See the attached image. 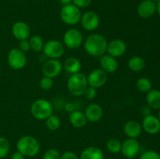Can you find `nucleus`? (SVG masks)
<instances>
[{
  "label": "nucleus",
  "instance_id": "f257e3e1",
  "mask_svg": "<svg viewBox=\"0 0 160 159\" xmlns=\"http://www.w3.org/2000/svg\"><path fill=\"white\" fill-rule=\"evenodd\" d=\"M108 41L104 36L99 34L89 35L84 41V50L94 57H101L107 51Z\"/></svg>",
  "mask_w": 160,
  "mask_h": 159
},
{
  "label": "nucleus",
  "instance_id": "f03ea898",
  "mask_svg": "<svg viewBox=\"0 0 160 159\" xmlns=\"http://www.w3.org/2000/svg\"><path fill=\"white\" fill-rule=\"evenodd\" d=\"M40 143L32 136H23L17 143V150L24 157H34L40 151Z\"/></svg>",
  "mask_w": 160,
  "mask_h": 159
},
{
  "label": "nucleus",
  "instance_id": "7ed1b4c3",
  "mask_svg": "<svg viewBox=\"0 0 160 159\" xmlns=\"http://www.w3.org/2000/svg\"><path fill=\"white\" fill-rule=\"evenodd\" d=\"M88 86L87 76L81 72L71 74L67 80V89L75 97L84 94Z\"/></svg>",
  "mask_w": 160,
  "mask_h": 159
},
{
  "label": "nucleus",
  "instance_id": "20e7f679",
  "mask_svg": "<svg viewBox=\"0 0 160 159\" xmlns=\"http://www.w3.org/2000/svg\"><path fill=\"white\" fill-rule=\"evenodd\" d=\"M31 112L36 119L45 120L52 115L53 106L48 100L38 99L31 104Z\"/></svg>",
  "mask_w": 160,
  "mask_h": 159
},
{
  "label": "nucleus",
  "instance_id": "39448f33",
  "mask_svg": "<svg viewBox=\"0 0 160 159\" xmlns=\"http://www.w3.org/2000/svg\"><path fill=\"white\" fill-rule=\"evenodd\" d=\"M81 16L82 14L79 8L74 6L73 3L63 6L60 11V18L62 21L70 26L79 23Z\"/></svg>",
  "mask_w": 160,
  "mask_h": 159
},
{
  "label": "nucleus",
  "instance_id": "423d86ee",
  "mask_svg": "<svg viewBox=\"0 0 160 159\" xmlns=\"http://www.w3.org/2000/svg\"><path fill=\"white\" fill-rule=\"evenodd\" d=\"M43 55L48 59H59L64 54L65 48L63 44L58 40H50L45 43Z\"/></svg>",
  "mask_w": 160,
  "mask_h": 159
},
{
  "label": "nucleus",
  "instance_id": "0eeeda50",
  "mask_svg": "<svg viewBox=\"0 0 160 159\" xmlns=\"http://www.w3.org/2000/svg\"><path fill=\"white\" fill-rule=\"evenodd\" d=\"M84 42L83 35L79 30L70 28L67 30L63 35V43L70 49H78Z\"/></svg>",
  "mask_w": 160,
  "mask_h": 159
},
{
  "label": "nucleus",
  "instance_id": "6e6552de",
  "mask_svg": "<svg viewBox=\"0 0 160 159\" xmlns=\"http://www.w3.org/2000/svg\"><path fill=\"white\" fill-rule=\"evenodd\" d=\"M8 64L12 69L16 70L24 68L27 64V56L25 52L19 48H12L8 53Z\"/></svg>",
  "mask_w": 160,
  "mask_h": 159
},
{
  "label": "nucleus",
  "instance_id": "1a4fd4ad",
  "mask_svg": "<svg viewBox=\"0 0 160 159\" xmlns=\"http://www.w3.org/2000/svg\"><path fill=\"white\" fill-rule=\"evenodd\" d=\"M62 68V62L59 59H48L44 62L42 70L44 76L53 79L60 74Z\"/></svg>",
  "mask_w": 160,
  "mask_h": 159
},
{
  "label": "nucleus",
  "instance_id": "9d476101",
  "mask_svg": "<svg viewBox=\"0 0 160 159\" xmlns=\"http://www.w3.org/2000/svg\"><path fill=\"white\" fill-rule=\"evenodd\" d=\"M80 22L84 30L88 31H93L99 26L100 20L96 12L93 11H88L81 16Z\"/></svg>",
  "mask_w": 160,
  "mask_h": 159
},
{
  "label": "nucleus",
  "instance_id": "9b49d317",
  "mask_svg": "<svg viewBox=\"0 0 160 159\" xmlns=\"http://www.w3.org/2000/svg\"><path fill=\"white\" fill-rule=\"evenodd\" d=\"M107 73L106 72L103 71L102 69H97L91 72L87 76L88 84L90 87L96 89L99 88L105 85L107 81Z\"/></svg>",
  "mask_w": 160,
  "mask_h": 159
},
{
  "label": "nucleus",
  "instance_id": "f8f14e48",
  "mask_svg": "<svg viewBox=\"0 0 160 159\" xmlns=\"http://www.w3.org/2000/svg\"><path fill=\"white\" fill-rule=\"evenodd\" d=\"M140 143L137 139L128 138L122 143L121 153L125 157H135L140 151Z\"/></svg>",
  "mask_w": 160,
  "mask_h": 159
},
{
  "label": "nucleus",
  "instance_id": "ddd939ff",
  "mask_svg": "<svg viewBox=\"0 0 160 159\" xmlns=\"http://www.w3.org/2000/svg\"><path fill=\"white\" fill-rule=\"evenodd\" d=\"M142 129L147 133L155 135L160 132V121L157 116L153 115H148L144 117L142 121Z\"/></svg>",
  "mask_w": 160,
  "mask_h": 159
},
{
  "label": "nucleus",
  "instance_id": "4468645a",
  "mask_svg": "<svg viewBox=\"0 0 160 159\" xmlns=\"http://www.w3.org/2000/svg\"><path fill=\"white\" fill-rule=\"evenodd\" d=\"M127 51V45L121 39H114L111 41L107 45L108 55L114 58H120L123 56Z\"/></svg>",
  "mask_w": 160,
  "mask_h": 159
},
{
  "label": "nucleus",
  "instance_id": "2eb2a0df",
  "mask_svg": "<svg viewBox=\"0 0 160 159\" xmlns=\"http://www.w3.org/2000/svg\"><path fill=\"white\" fill-rule=\"evenodd\" d=\"M12 33L16 39L19 41L26 40L31 35V28L29 25L23 21H17L12 24Z\"/></svg>",
  "mask_w": 160,
  "mask_h": 159
},
{
  "label": "nucleus",
  "instance_id": "dca6fc26",
  "mask_svg": "<svg viewBox=\"0 0 160 159\" xmlns=\"http://www.w3.org/2000/svg\"><path fill=\"white\" fill-rule=\"evenodd\" d=\"M156 12V3L152 0H144L138 7V14L143 19H148Z\"/></svg>",
  "mask_w": 160,
  "mask_h": 159
},
{
  "label": "nucleus",
  "instance_id": "f3484780",
  "mask_svg": "<svg viewBox=\"0 0 160 159\" xmlns=\"http://www.w3.org/2000/svg\"><path fill=\"white\" fill-rule=\"evenodd\" d=\"M87 121L91 123H97L102 118L103 115V109L99 104H91L86 108L84 112Z\"/></svg>",
  "mask_w": 160,
  "mask_h": 159
},
{
  "label": "nucleus",
  "instance_id": "a211bd4d",
  "mask_svg": "<svg viewBox=\"0 0 160 159\" xmlns=\"http://www.w3.org/2000/svg\"><path fill=\"white\" fill-rule=\"evenodd\" d=\"M123 132L128 138H138L142 132V124L135 120H130L125 123Z\"/></svg>",
  "mask_w": 160,
  "mask_h": 159
},
{
  "label": "nucleus",
  "instance_id": "6ab92c4d",
  "mask_svg": "<svg viewBox=\"0 0 160 159\" xmlns=\"http://www.w3.org/2000/svg\"><path fill=\"white\" fill-rule=\"evenodd\" d=\"M100 65L106 73H113L117 70L119 65L116 58L105 54L100 58Z\"/></svg>",
  "mask_w": 160,
  "mask_h": 159
},
{
  "label": "nucleus",
  "instance_id": "aec40b11",
  "mask_svg": "<svg viewBox=\"0 0 160 159\" xmlns=\"http://www.w3.org/2000/svg\"><path fill=\"white\" fill-rule=\"evenodd\" d=\"M80 159H104V154L98 147H88L83 150Z\"/></svg>",
  "mask_w": 160,
  "mask_h": 159
},
{
  "label": "nucleus",
  "instance_id": "412c9836",
  "mask_svg": "<svg viewBox=\"0 0 160 159\" xmlns=\"http://www.w3.org/2000/svg\"><path fill=\"white\" fill-rule=\"evenodd\" d=\"M70 124L76 128H82L87 124V118L84 112L81 111L73 110L69 115Z\"/></svg>",
  "mask_w": 160,
  "mask_h": 159
},
{
  "label": "nucleus",
  "instance_id": "4be33fe9",
  "mask_svg": "<svg viewBox=\"0 0 160 159\" xmlns=\"http://www.w3.org/2000/svg\"><path fill=\"white\" fill-rule=\"evenodd\" d=\"M146 102L150 108L155 110L160 109V90L156 89H152L147 93Z\"/></svg>",
  "mask_w": 160,
  "mask_h": 159
},
{
  "label": "nucleus",
  "instance_id": "5701e85b",
  "mask_svg": "<svg viewBox=\"0 0 160 159\" xmlns=\"http://www.w3.org/2000/svg\"><path fill=\"white\" fill-rule=\"evenodd\" d=\"M62 67L66 71L70 74L79 73L81 70V62L78 58L69 57L64 61Z\"/></svg>",
  "mask_w": 160,
  "mask_h": 159
},
{
  "label": "nucleus",
  "instance_id": "b1692460",
  "mask_svg": "<svg viewBox=\"0 0 160 159\" xmlns=\"http://www.w3.org/2000/svg\"><path fill=\"white\" fill-rule=\"evenodd\" d=\"M128 66L131 71L141 72L145 69V61L140 56H134L128 60Z\"/></svg>",
  "mask_w": 160,
  "mask_h": 159
},
{
  "label": "nucleus",
  "instance_id": "393cba45",
  "mask_svg": "<svg viewBox=\"0 0 160 159\" xmlns=\"http://www.w3.org/2000/svg\"><path fill=\"white\" fill-rule=\"evenodd\" d=\"M29 43L31 49L33 50L34 51H36V52L42 51L43 50L44 45H45V42H44L43 39L39 35L32 36L30 38Z\"/></svg>",
  "mask_w": 160,
  "mask_h": 159
},
{
  "label": "nucleus",
  "instance_id": "a878e982",
  "mask_svg": "<svg viewBox=\"0 0 160 159\" xmlns=\"http://www.w3.org/2000/svg\"><path fill=\"white\" fill-rule=\"evenodd\" d=\"M136 87L139 91L147 94L152 89V84L148 78L141 77L136 82Z\"/></svg>",
  "mask_w": 160,
  "mask_h": 159
},
{
  "label": "nucleus",
  "instance_id": "bb28decb",
  "mask_svg": "<svg viewBox=\"0 0 160 159\" xmlns=\"http://www.w3.org/2000/svg\"><path fill=\"white\" fill-rule=\"evenodd\" d=\"M45 124L46 127L50 131H56L59 129L61 126V121L59 117L56 115H52L48 117L47 119H45Z\"/></svg>",
  "mask_w": 160,
  "mask_h": 159
},
{
  "label": "nucleus",
  "instance_id": "cd10ccee",
  "mask_svg": "<svg viewBox=\"0 0 160 159\" xmlns=\"http://www.w3.org/2000/svg\"><path fill=\"white\" fill-rule=\"evenodd\" d=\"M122 143L116 138H111L106 143V148L112 154H118L121 152Z\"/></svg>",
  "mask_w": 160,
  "mask_h": 159
},
{
  "label": "nucleus",
  "instance_id": "c85d7f7f",
  "mask_svg": "<svg viewBox=\"0 0 160 159\" xmlns=\"http://www.w3.org/2000/svg\"><path fill=\"white\" fill-rule=\"evenodd\" d=\"M10 149V143L5 137H0V159H2L8 155Z\"/></svg>",
  "mask_w": 160,
  "mask_h": 159
},
{
  "label": "nucleus",
  "instance_id": "c756f323",
  "mask_svg": "<svg viewBox=\"0 0 160 159\" xmlns=\"http://www.w3.org/2000/svg\"><path fill=\"white\" fill-rule=\"evenodd\" d=\"M53 84H54V82H53L52 78L45 76H44L39 81V86L44 90H50L53 87Z\"/></svg>",
  "mask_w": 160,
  "mask_h": 159
},
{
  "label": "nucleus",
  "instance_id": "7c9ffc66",
  "mask_svg": "<svg viewBox=\"0 0 160 159\" xmlns=\"http://www.w3.org/2000/svg\"><path fill=\"white\" fill-rule=\"evenodd\" d=\"M60 156L59 151L54 148H50L44 153L42 159H60Z\"/></svg>",
  "mask_w": 160,
  "mask_h": 159
},
{
  "label": "nucleus",
  "instance_id": "2f4dec72",
  "mask_svg": "<svg viewBox=\"0 0 160 159\" xmlns=\"http://www.w3.org/2000/svg\"><path fill=\"white\" fill-rule=\"evenodd\" d=\"M140 159H160V154L155 151H147L141 155Z\"/></svg>",
  "mask_w": 160,
  "mask_h": 159
},
{
  "label": "nucleus",
  "instance_id": "473e14b6",
  "mask_svg": "<svg viewBox=\"0 0 160 159\" xmlns=\"http://www.w3.org/2000/svg\"><path fill=\"white\" fill-rule=\"evenodd\" d=\"M84 95L85 96V98L88 100H93L96 98L97 96V90L96 88L95 87H90V86H88V87L86 88L85 91H84Z\"/></svg>",
  "mask_w": 160,
  "mask_h": 159
},
{
  "label": "nucleus",
  "instance_id": "72a5a7b5",
  "mask_svg": "<svg viewBox=\"0 0 160 159\" xmlns=\"http://www.w3.org/2000/svg\"><path fill=\"white\" fill-rule=\"evenodd\" d=\"M92 0H73V4L78 7L79 9L81 8H86L92 3Z\"/></svg>",
  "mask_w": 160,
  "mask_h": 159
},
{
  "label": "nucleus",
  "instance_id": "f704fd0d",
  "mask_svg": "<svg viewBox=\"0 0 160 159\" xmlns=\"http://www.w3.org/2000/svg\"><path fill=\"white\" fill-rule=\"evenodd\" d=\"M19 49H20L22 51H23V52H26V51H29V50L31 49L29 41H28V39H26V40L20 41V44H19Z\"/></svg>",
  "mask_w": 160,
  "mask_h": 159
},
{
  "label": "nucleus",
  "instance_id": "c9c22d12",
  "mask_svg": "<svg viewBox=\"0 0 160 159\" xmlns=\"http://www.w3.org/2000/svg\"><path fill=\"white\" fill-rule=\"evenodd\" d=\"M60 159H80L75 153L72 151H66L60 156Z\"/></svg>",
  "mask_w": 160,
  "mask_h": 159
},
{
  "label": "nucleus",
  "instance_id": "e433bc0d",
  "mask_svg": "<svg viewBox=\"0 0 160 159\" xmlns=\"http://www.w3.org/2000/svg\"><path fill=\"white\" fill-rule=\"evenodd\" d=\"M10 159H24V156L19 151H16L11 155Z\"/></svg>",
  "mask_w": 160,
  "mask_h": 159
},
{
  "label": "nucleus",
  "instance_id": "4c0bfd02",
  "mask_svg": "<svg viewBox=\"0 0 160 159\" xmlns=\"http://www.w3.org/2000/svg\"><path fill=\"white\" fill-rule=\"evenodd\" d=\"M142 113L144 114L145 116L150 115V108L148 107H148H144L143 108H142Z\"/></svg>",
  "mask_w": 160,
  "mask_h": 159
},
{
  "label": "nucleus",
  "instance_id": "58836bf2",
  "mask_svg": "<svg viewBox=\"0 0 160 159\" xmlns=\"http://www.w3.org/2000/svg\"><path fill=\"white\" fill-rule=\"evenodd\" d=\"M59 1L60 2L62 3L63 6H65V5L71 4L72 2H73V0H59Z\"/></svg>",
  "mask_w": 160,
  "mask_h": 159
},
{
  "label": "nucleus",
  "instance_id": "ea45409f",
  "mask_svg": "<svg viewBox=\"0 0 160 159\" xmlns=\"http://www.w3.org/2000/svg\"><path fill=\"white\" fill-rule=\"evenodd\" d=\"M67 106H69V108L68 107H66V109H67V111H68V112H73V106L71 104H67Z\"/></svg>",
  "mask_w": 160,
  "mask_h": 159
},
{
  "label": "nucleus",
  "instance_id": "a19ab883",
  "mask_svg": "<svg viewBox=\"0 0 160 159\" xmlns=\"http://www.w3.org/2000/svg\"><path fill=\"white\" fill-rule=\"evenodd\" d=\"M156 12H158L160 17V1L158 2L157 4H156Z\"/></svg>",
  "mask_w": 160,
  "mask_h": 159
},
{
  "label": "nucleus",
  "instance_id": "79ce46f5",
  "mask_svg": "<svg viewBox=\"0 0 160 159\" xmlns=\"http://www.w3.org/2000/svg\"><path fill=\"white\" fill-rule=\"evenodd\" d=\"M158 118H159V121H160V109H159V113H158Z\"/></svg>",
  "mask_w": 160,
  "mask_h": 159
},
{
  "label": "nucleus",
  "instance_id": "37998d69",
  "mask_svg": "<svg viewBox=\"0 0 160 159\" xmlns=\"http://www.w3.org/2000/svg\"><path fill=\"white\" fill-rule=\"evenodd\" d=\"M152 1H153V2H155L156 3V2H159L160 0H152Z\"/></svg>",
  "mask_w": 160,
  "mask_h": 159
},
{
  "label": "nucleus",
  "instance_id": "c03bdc74",
  "mask_svg": "<svg viewBox=\"0 0 160 159\" xmlns=\"http://www.w3.org/2000/svg\"><path fill=\"white\" fill-rule=\"evenodd\" d=\"M127 159H135V158H134V157H128Z\"/></svg>",
  "mask_w": 160,
  "mask_h": 159
},
{
  "label": "nucleus",
  "instance_id": "a18cd8bd",
  "mask_svg": "<svg viewBox=\"0 0 160 159\" xmlns=\"http://www.w3.org/2000/svg\"><path fill=\"white\" fill-rule=\"evenodd\" d=\"M142 1H144V0H142Z\"/></svg>",
  "mask_w": 160,
  "mask_h": 159
}]
</instances>
